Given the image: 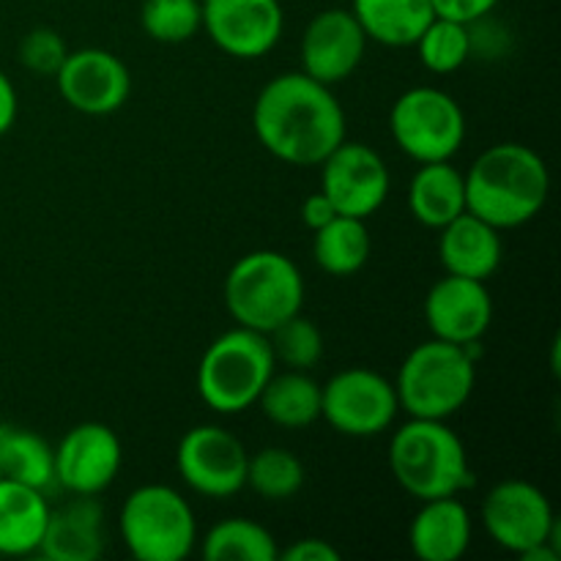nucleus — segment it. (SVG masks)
<instances>
[{
    "label": "nucleus",
    "mask_w": 561,
    "mask_h": 561,
    "mask_svg": "<svg viewBox=\"0 0 561 561\" xmlns=\"http://www.w3.org/2000/svg\"><path fill=\"white\" fill-rule=\"evenodd\" d=\"M252 126L272 157L296 168H318L345 140L343 104L305 71H285L261 88Z\"/></svg>",
    "instance_id": "1"
},
{
    "label": "nucleus",
    "mask_w": 561,
    "mask_h": 561,
    "mask_svg": "<svg viewBox=\"0 0 561 561\" xmlns=\"http://www.w3.org/2000/svg\"><path fill=\"white\" fill-rule=\"evenodd\" d=\"M466 211L496 230L520 228L546 208L551 192L548 164L524 142H499L482 151L463 173Z\"/></svg>",
    "instance_id": "2"
},
{
    "label": "nucleus",
    "mask_w": 561,
    "mask_h": 561,
    "mask_svg": "<svg viewBox=\"0 0 561 561\" xmlns=\"http://www.w3.org/2000/svg\"><path fill=\"white\" fill-rule=\"evenodd\" d=\"M389 469L416 502L458 496L474 485L463 442L442 420H414L398 427L389 442Z\"/></svg>",
    "instance_id": "3"
},
{
    "label": "nucleus",
    "mask_w": 561,
    "mask_h": 561,
    "mask_svg": "<svg viewBox=\"0 0 561 561\" xmlns=\"http://www.w3.org/2000/svg\"><path fill=\"white\" fill-rule=\"evenodd\" d=\"M474 365L469 345H455L436 337L420 343L409 351L394 378L400 411L414 420L447 422L469 403L474 392Z\"/></svg>",
    "instance_id": "4"
},
{
    "label": "nucleus",
    "mask_w": 561,
    "mask_h": 561,
    "mask_svg": "<svg viewBox=\"0 0 561 561\" xmlns=\"http://www.w3.org/2000/svg\"><path fill=\"white\" fill-rule=\"evenodd\" d=\"M225 307L236 327L268 334L301 312L305 277L283 252L255 250L230 266L225 277Z\"/></svg>",
    "instance_id": "5"
},
{
    "label": "nucleus",
    "mask_w": 561,
    "mask_h": 561,
    "mask_svg": "<svg viewBox=\"0 0 561 561\" xmlns=\"http://www.w3.org/2000/svg\"><path fill=\"white\" fill-rule=\"evenodd\" d=\"M272 343L266 334L236 327L219 334L197 365V394L217 414H241L261 398L274 376Z\"/></svg>",
    "instance_id": "6"
},
{
    "label": "nucleus",
    "mask_w": 561,
    "mask_h": 561,
    "mask_svg": "<svg viewBox=\"0 0 561 561\" xmlns=\"http://www.w3.org/2000/svg\"><path fill=\"white\" fill-rule=\"evenodd\" d=\"M121 537L140 561H184L195 551L197 520L190 502L168 485H140L121 507Z\"/></svg>",
    "instance_id": "7"
},
{
    "label": "nucleus",
    "mask_w": 561,
    "mask_h": 561,
    "mask_svg": "<svg viewBox=\"0 0 561 561\" xmlns=\"http://www.w3.org/2000/svg\"><path fill=\"white\" fill-rule=\"evenodd\" d=\"M389 129L394 146L414 162H447L466 142V113L442 88H409L392 104Z\"/></svg>",
    "instance_id": "8"
},
{
    "label": "nucleus",
    "mask_w": 561,
    "mask_h": 561,
    "mask_svg": "<svg viewBox=\"0 0 561 561\" xmlns=\"http://www.w3.org/2000/svg\"><path fill=\"white\" fill-rule=\"evenodd\" d=\"M400 403L394 381L367 367H348L321 387V416L348 438L381 436L392 427Z\"/></svg>",
    "instance_id": "9"
},
{
    "label": "nucleus",
    "mask_w": 561,
    "mask_h": 561,
    "mask_svg": "<svg viewBox=\"0 0 561 561\" xmlns=\"http://www.w3.org/2000/svg\"><path fill=\"white\" fill-rule=\"evenodd\" d=\"M488 537L504 551L526 553L529 548L553 542L559 548V526L551 502L526 480H504L488 491L480 510Z\"/></svg>",
    "instance_id": "10"
},
{
    "label": "nucleus",
    "mask_w": 561,
    "mask_h": 561,
    "mask_svg": "<svg viewBox=\"0 0 561 561\" xmlns=\"http://www.w3.org/2000/svg\"><path fill=\"white\" fill-rule=\"evenodd\" d=\"M247 460L244 444L219 425L192 427L175 449V469L184 485L208 499H230L247 488Z\"/></svg>",
    "instance_id": "11"
},
{
    "label": "nucleus",
    "mask_w": 561,
    "mask_h": 561,
    "mask_svg": "<svg viewBox=\"0 0 561 561\" xmlns=\"http://www.w3.org/2000/svg\"><path fill=\"white\" fill-rule=\"evenodd\" d=\"M321 192L343 217L367 219L387 203L389 168L365 142L343 140L321 164Z\"/></svg>",
    "instance_id": "12"
},
{
    "label": "nucleus",
    "mask_w": 561,
    "mask_h": 561,
    "mask_svg": "<svg viewBox=\"0 0 561 561\" xmlns=\"http://www.w3.org/2000/svg\"><path fill=\"white\" fill-rule=\"evenodd\" d=\"M124 447L102 422L75 425L55 447V485L71 496H99L118 477Z\"/></svg>",
    "instance_id": "13"
},
{
    "label": "nucleus",
    "mask_w": 561,
    "mask_h": 561,
    "mask_svg": "<svg viewBox=\"0 0 561 561\" xmlns=\"http://www.w3.org/2000/svg\"><path fill=\"white\" fill-rule=\"evenodd\" d=\"M203 31L225 55L255 60L283 38L285 11L279 0H201Z\"/></svg>",
    "instance_id": "14"
},
{
    "label": "nucleus",
    "mask_w": 561,
    "mask_h": 561,
    "mask_svg": "<svg viewBox=\"0 0 561 561\" xmlns=\"http://www.w3.org/2000/svg\"><path fill=\"white\" fill-rule=\"evenodd\" d=\"M55 82L71 110L85 115H110L126 104L131 75L118 55L99 47L75 49L66 55Z\"/></svg>",
    "instance_id": "15"
},
{
    "label": "nucleus",
    "mask_w": 561,
    "mask_h": 561,
    "mask_svg": "<svg viewBox=\"0 0 561 561\" xmlns=\"http://www.w3.org/2000/svg\"><path fill=\"white\" fill-rule=\"evenodd\" d=\"M365 49L367 36L351 9H327L307 22L301 36V71L332 88L359 69Z\"/></svg>",
    "instance_id": "16"
},
{
    "label": "nucleus",
    "mask_w": 561,
    "mask_h": 561,
    "mask_svg": "<svg viewBox=\"0 0 561 561\" xmlns=\"http://www.w3.org/2000/svg\"><path fill=\"white\" fill-rule=\"evenodd\" d=\"M491 321L493 299L482 279L447 274L427 290L425 323L436 340L474 345L491 329Z\"/></svg>",
    "instance_id": "17"
},
{
    "label": "nucleus",
    "mask_w": 561,
    "mask_h": 561,
    "mask_svg": "<svg viewBox=\"0 0 561 561\" xmlns=\"http://www.w3.org/2000/svg\"><path fill=\"white\" fill-rule=\"evenodd\" d=\"M438 233V257L447 274L488 283L502 266V230L471 211L455 217Z\"/></svg>",
    "instance_id": "18"
},
{
    "label": "nucleus",
    "mask_w": 561,
    "mask_h": 561,
    "mask_svg": "<svg viewBox=\"0 0 561 561\" xmlns=\"http://www.w3.org/2000/svg\"><path fill=\"white\" fill-rule=\"evenodd\" d=\"M471 513L458 496L427 499L409 526V546L422 561H458L471 546Z\"/></svg>",
    "instance_id": "19"
},
{
    "label": "nucleus",
    "mask_w": 561,
    "mask_h": 561,
    "mask_svg": "<svg viewBox=\"0 0 561 561\" xmlns=\"http://www.w3.org/2000/svg\"><path fill=\"white\" fill-rule=\"evenodd\" d=\"M104 510L96 496H75L49 510L38 553L49 561H96L104 551Z\"/></svg>",
    "instance_id": "20"
},
{
    "label": "nucleus",
    "mask_w": 561,
    "mask_h": 561,
    "mask_svg": "<svg viewBox=\"0 0 561 561\" xmlns=\"http://www.w3.org/2000/svg\"><path fill=\"white\" fill-rule=\"evenodd\" d=\"M47 493L22 485L14 480H0V553L3 557H27L38 553L49 518Z\"/></svg>",
    "instance_id": "21"
},
{
    "label": "nucleus",
    "mask_w": 561,
    "mask_h": 561,
    "mask_svg": "<svg viewBox=\"0 0 561 561\" xmlns=\"http://www.w3.org/2000/svg\"><path fill=\"white\" fill-rule=\"evenodd\" d=\"M409 208L420 225L442 230L466 211V179L453 162H425L409 186Z\"/></svg>",
    "instance_id": "22"
},
{
    "label": "nucleus",
    "mask_w": 561,
    "mask_h": 561,
    "mask_svg": "<svg viewBox=\"0 0 561 561\" xmlns=\"http://www.w3.org/2000/svg\"><path fill=\"white\" fill-rule=\"evenodd\" d=\"M351 14L362 25L367 42L414 47L436 11L431 0H351Z\"/></svg>",
    "instance_id": "23"
},
{
    "label": "nucleus",
    "mask_w": 561,
    "mask_h": 561,
    "mask_svg": "<svg viewBox=\"0 0 561 561\" xmlns=\"http://www.w3.org/2000/svg\"><path fill=\"white\" fill-rule=\"evenodd\" d=\"M257 405L268 422L285 431H301L321 420V383L307 370H274L263 387Z\"/></svg>",
    "instance_id": "24"
},
{
    "label": "nucleus",
    "mask_w": 561,
    "mask_h": 561,
    "mask_svg": "<svg viewBox=\"0 0 561 561\" xmlns=\"http://www.w3.org/2000/svg\"><path fill=\"white\" fill-rule=\"evenodd\" d=\"M0 471L5 480L47 493L55 488V449L38 433L0 425Z\"/></svg>",
    "instance_id": "25"
},
{
    "label": "nucleus",
    "mask_w": 561,
    "mask_h": 561,
    "mask_svg": "<svg viewBox=\"0 0 561 561\" xmlns=\"http://www.w3.org/2000/svg\"><path fill=\"white\" fill-rule=\"evenodd\" d=\"M312 257L332 277H351L359 272L370 257V233L365 219L337 214L332 222L318 228L312 239Z\"/></svg>",
    "instance_id": "26"
},
{
    "label": "nucleus",
    "mask_w": 561,
    "mask_h": 561,
    "mask_svg": "<svg viewBox=\"0 0 561 561\" xmlns=\"http://www.w3.org/2000/svg\"><path fill=\"white\" fill-rule=\"evenodd\" d=\"M277 553L272 531L250 518L219 520L201 540V557L206 561H274Z\"/></svg>",
    "instance_id": "27"
},
{
    "label": "nucleus",
    "mask_w": 561,
    "mask_h": 561,
    "mask_svg": "<svg viewBox=\"0 0 561 561\" xmlns=\"http://www.w3.org/2000/svg\"><path fill=\"white\" fill-rule=\"evenodd\" d=\"M247 485L266 502H288L305 488V463L290 449L263 447L247 460Z\"/></svg>",
    "instance_id": "28"
},
{
    "label": "nucleus",
    "mask_w": 561,
    "mask_h": 561,
    "mask_svg": "<svg viewBox=\"0 0 561 561\" xmlns=\"http://www.w3.org/2000/svg\"><path fill=\"white\" fill-rule=\"evenodd\" d=\"M414 47L427 71H433V75H453L471 58L469 25L444 20V16H433V22L422 31Z\"/></svg>",
    "instance_id": "29"
},
{
    "label": "nucleus",
    "mask_w": 561,
    "mask_h": 561,
    "mask_svg": "<svg viewBox=\"0 0 561 561\" xmlns=\"http://www.w3.org/2000/svg\"><path fill=\"white\" fill-rule=\"evenodd\" d=\"M140 25L153 42L184 44L203 31L201 0H142Z\"/></svg>",
    "instance_id": "30"
},
{
    "label": "nucleus",
    "mask_w": 561,
    "mask_h": 561,
    "mask_svg": "<svg viewBox=\"0 0 561 561\" xmlns=\"http://www.w3.org/2000/svg\"><path fill=\"white\" fill-rule=\"evenodd\" d=\"M266 337L272 343L274 359L283 362L288 370H312L323 356L321 329L310 318L301 316V312L279 323Z\"/></svg>",
    "instance_id": "31"
},
{
    "label": "nucleus",
    "mask_w": 561,
    "mask_h": 561,
    "mask_svg": "<svg viewBox=\"0 0 561 561\" xmlns=\"http://www.w3.org/2000/svg\"><path fill=\"white\" fill-rule=\"evenodd\" d=\"M66 55H69L66 42L60 38L58 31H53V27H33V31L25 33V38L20 42L22 66L36 71V75L55 77V71L60 69Z\"/></svg>",
    "instance_id": "32"
},
{
    "label": "nucleus",
    "mask_w": 561,
    "mask_h": 561,
    "mask_svg": "<svg viewBox=\"0 0 561 561\" xmlns=\"http://www.w3.org/2000/svg\"><path fill=\"white\" fill-rule=\"evenodd\" d=\"M431 3L436 16L471 25V22L482 20V16H491L499 0H431Z\"/></svg>",
    "instance_id": "33"
},
{
    "label": "nucleus",
    "mask_w": 561,
    "mask_h": 561,
    "mask_svg": "<svg viewBox=\"0 0 561 561\" xmlns=\"http://www.w3.org/2000/svg\"><path fill=\"white\" fill-rule=\"evenodd\" d=\"M283 561H340V551L329 540H318V537H305V540L294 542L277 553Z\"/></svg>",
    "instance_id": "34"
},
{
    "label": "nucleus",
    "mask_w": 561,
    "mask_h": 561,
    "mask_svg": "<svg viewBox=\"0 0 561 561\" xmlns=\"http://www.w3.org/2000/svg\"><path fill=\"white\" fill-rule=\"evenodd\" d=\"M334 217H337V211H334L332 201H329L321 190L312 192V195L301 203V219H305V225L312 233H316L318 228H323L327 222H332Z\"/></svg>",
    "instance_id": "35"
},
{
    "label": "nucleus",
    "mask_w": 561,
    "mask_h": 561,
    "mask_svg": "<svg viewBox=\"0 0 561 561\" xmlns=\"http://www.w3.org/2000/svg\"><path fill=\"white\" fill-rule=\"evenodd\" d=\"M16 110H20V102H16V88L14 82L9 80L3 69H0V137L5 131H11L16 121Z\"/></svg>",
    "instance_id": "36"
},
{
    "label": "nucleus",
    "mask_w": 561,
    "mask_h": 561,
    "mask_svg": "<svg viewBox=\"0 0 561 561\" xmlns=\"http://www.w3.org/2000/svg\"><path fill=\"white\" fill-rule=\"evenodd\" d=\"M0 480H3V471H0Z\"/></svg>",
    "instance_id": "37"
}]
</instances>
